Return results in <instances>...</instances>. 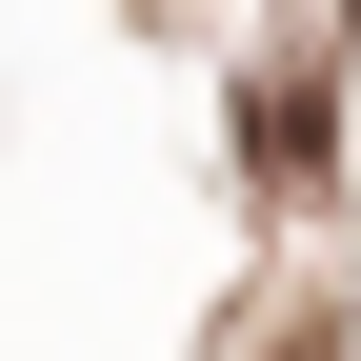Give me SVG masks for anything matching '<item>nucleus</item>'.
<instances>
[{"mask_svg":"<svg viewBox=\"0 0 361 361\" xmlns=\"http://www.w3.org/2000/svg\"><path fill=\"white\" fill-rule=\"evenodd\" d=\"M261 161H281V180L341 161V101H322V80H261Z\"/></svg>","mask_w":361,"mask_h":361,"instance_id":"obj_1","label":"nucleus"},{"mask_svg":"<svg viewBox=\"0 0 361 361\" xmlns=\"http://www.w3.org/2000/svg\"><path fill=\"white\" fill-rule=\"evenodd\" d=\"M281 361H341V301H322V322H281Z\"/></svg>","mask_w":361,"mask_h":361,"instance_id":"obj_2","label":"nucleus"}]
</instances>
